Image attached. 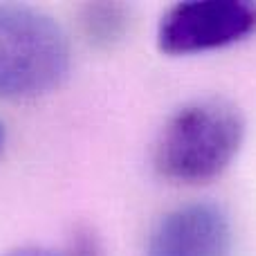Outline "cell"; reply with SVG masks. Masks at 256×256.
I'll list each match as a JSON object with an SVG mask.
<instances>
[{
    "label": "cell",
    "mask_w": 256,
    "mask_h": 256,
    "mask_svg": "<svg viewBox=\"0 0 256 256\" xmlns=\"http://www.w3.org/2000/svg\"><path fill=\"white\" fill-rule=\"evenodd\" d=\"M232 220L214 202H189L171 209L146 238V256H232Z\"/></svg>",
    "instance_id": "obj_4"
},
{
    "label": "cell",
    "mask_w": 256,
    "mask_h": 256,
    "mask_svg": "<svg viewBox=\"0 0 256 256\" xmlns=\"http://www.w3.org/2000/svg\"><path fill=\"white\" fill-rule=\"evenodd\" d=\"M66 256H104L102 240L90 227H79L68 243Z\"/></svg>",
    "instance_id": "obj_6"
},
{
    "label": "cell",
    "mask_w": 256,
    "mask_h": 256,
    "mask_svg": "<svg viewBox=\"0 0 256 256\" xmlns=\"http://www.w3.org/2000/svg\"><path fill=\"white\" fill-rule=\"evenodd\" d=\"M4 140H7V132H4V126H2V122H0V153H2V148H4Z\"/></svg>",
    "instance_id": "obj_8"
},
{
    "label": "cell",
    "mask_w": 256,
    "mask_h": 256,
    "mask_svg": "<svg viewBox=\"0 0 256 256\" xmlns=\"http://www.w3.org/2000/svg\"><path fill=\"white\" fill-rule=\"evenodd\" d=\"M4 256H66V254H58V252L43 250V248H22V250H14V252H9Z\"/></svg>",
    "instance_id": "obj_7"
},
{
    "label": "cell",
    "mask_w": 256,
    "mask_h": 256,
    "mask_svg": "<svg viewBox=\"0 0 256 256\" xmlns=\"http://www.w3.org/2000/svg\"><path fill=\"white\" fill-rule=\"evenodd\" d=\"M256 34V2L189 0L168 7L158 25V48L166 56H194L243 43Z\"/></svg>",
    "instance_id": "obj_3"
},
{
    "label": "cell",
    "mask_w": 256,
    "mask_h": 256,
    "mask_svg": "<svg viewBox=\"0 0 256 256\" xmlns=\"http://www.w3.org/2000/svg\"><path fill=\"white\" fill-rule=\"evenodd\" d=\"M70 38L56 18L22 2H0V102H34L66 84Z\"/></svg>",
    "instance_id": "obj_2"
},
{
    "label": "cell",
    "mask_w": 256,
    "mask_h": 256,
    "mask_svg": "<svg viewBox=\"0 0 256 256\" xmlns=\"http://www.w3.org/2000/svg\"><path fill=\"white\" fill-rule=\"evenodd\" d=\"M130 30V7L124 2H88L81 9V32L97 50H112Z\"/></svg>",
    "instance_id": "obj_5"
},
{
    "label": "cell",
    "mask_w": 256,
    "mask_h": 256,
    "mask_svg": "<svg viewBox=\"0 0 256 256\" xmlns=\"http://www.w3.org/2000/svg\"><path fill=\"white\" fill-rule=\"evenodd\" d=\"M245 142V117L234 102L202 97L180 106L160 130L153 166L162 180L198 186L220 178Z\"/></svg>",
    "instance_id": "obj_1"
}]
</instances>
